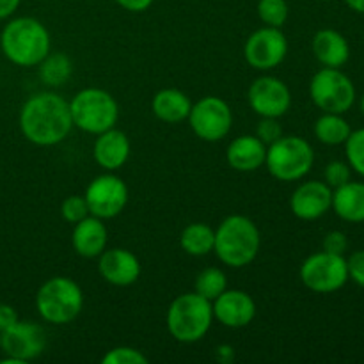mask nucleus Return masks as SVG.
I'll list each match as a JSON object with an SVG mask.
<instances>
[{
  "label": "nucleus",
  "mask_w": 364,
  "mask_h": 364,
  "mask_svg": "<svg viewBox=\"0 0 364 364\" xmlns=\"http://www.w3.org/2000/svg\"><path fill=\"white\" fill-rule=\"evenodd\" d=\"M212 323V302L196 291L176 297L167 309V331L180 343H196L203 340Z\"/></svg>",
  "instance_id": "nucleus-4"
},
{
  "label": "nucleus",
  "mask_w": 364,
  "mask_h": 364,
  "mask_svg": "<svg viewBox=\"0 0 364 364\" xmlns=\"http://www.w3.org/2000/svg\"><path fill=\"white\" fill-rule=\"evenodd\" d=\"M256 137L265 142L267 146H270L277 139L283 137V127L277 121V117H262L258 128H256Z\"/></svg>",
  "instance_id": "nucleus-33"
},
{
  "label": "nucleus",
  "mask_w": 364,
  "mask_h": 364,
  "mask_svg": "<svg viewBox=\"0 0 364 364\" xmlns=\"http://www.w3.org/2000/svg\"><path fill=\"white\" fill-rule=\"evenodd\" d=\"M213 242H215V230L205 223H192L185 226L181 231L180 244L187 255L196 256H206L213 251Z\"/></svg>",
  "instance_id": "nucleus-24"
},
{
  "label": "nucleus",
  "mask_w": 364,
  "mask_h": 364,
  "mask_svg": "<svg viewBox=\"0 0 364 364\" xmlns=\"http://www.w3.org/2000/svg\"><path fill=\"white\" fill-rule=\"evenodd\" d=\"M350 132V124L341 114L323 112V116H320L315 123L316 139L327 146L345 144Z\"/></svg>",
  "instance_id": "nucleus-25"
},
{
  "label": "nucleus",
  "mask_w": 364,
  "mask_h": 364,
  "mask_svg": "<svg viewBox=\"0 0 364 364\" xmlns=\"http://www.w3.org/2000/svg\"><path fill=\"white\" fill-rule=\"evenodd\" d=\"M21 0H0V20H6L18 9Z\"/></svg>",
  "instance_id": "nucleus-39"
},
{
  "label": "nucleus",
  "mask_w": 364,
  "mask_h": 364,
  "mask_svg": "<svg viewBox=\"0 0 364 364\" xmlns=\"http://www.w3.org/2000/svg\"><path fill=\"white\" fill-rule=\"evenodd\" d=\"M288 2L287 0H259L258 16L269 27L281 28L288 20Z\"/></svg>",
  "instance_id": "nucleus-28"
},
{
  "label": "nucleus",
  "mask_w": 364,
  "mask_h": 364,
  "mask_svg": "<svg viewBox=\"0 0 364 364\" xmlns=\"http://www.w3.org/2000/svg\"><path fill=\"white\" fill-rule=\"evenodd\" d=\"M262 245L259 230L249 217L230 215L215 230L213 252L224 265L242 269L256 259Z\"/></svg>",
  "instance_id": "nucleus-3"
},
{
  "label": "nucleus",
  "mask_w": 364,
  "mask_h": 364,
  "mask_svg": "<svg viewBox=\"0 0 364 364\" xmlns=\"http://www.w3.org/2000/svg\"><path fill=\"white\" fill-rule=\"evenodd\" d=\"M323 251L333 252V255H345L348 247V240L347 235L341 233V231H329L323 238Z\"/></svg>",
  "instance_id": "nucleus-35"
},
{
  "label": "nucleus",
  "mask_w": 364,
  "mask_h": 364,
  "mask_svg": "<svg viewBox=\"0 0 364 364\" xmlns=\"http://www.w3.org/2000/svg\"><path fill=\"white\" fill-rule=\"evenodd\" d=\"M350 174L352 171L348 162H341V160H333V162L327 164L326 171H323L326 183L331 188H338L347 183V181H350Z\"/></svg>",
  "instance_id": "nucleus-32"
},
{
  "label": "nucleus",
  "mask_w": 364,
  "mask_h": 364,
  "mask_svg": "<svg viewBox=\"0 0 364 364\" xmlns=\"http://www.w3.org/2000/svg\"><path fill=\"white\" fill-rule=\"evenodd\" d=\"M36 308L45 322L66 326L82 313L84 294L78 283L70 277H52L39 287L36 294Z\"/></svg>",
  "instance_id": "nucleus-5"
},
{
  "label": "nucleus",
  "mask_w": 364,
  "mask_h": 364,
  "mask_svg": "<svg viewBox=\"0 0 364 364\" xmlns=\"http://www.w3.org/2000/svg\"><path fill=\"white\" fill-rule=\"evenodd\" d=\"M153 114L159 117L160 121L169 124L181 123L188 117L192 109V102L183 91L174 87L160 89L151 102Z\"/></svg>",
  "instance_id": "nucleus-23"
},
{
  "label": "nucleus",
  "mask_w": 364,
  "mask_h": 364,
  "mask_svg": "<svg viewBox=\"0 0 364 364\" xmlns=\"http://www.w3.org/2000/svg\"><path fill=\"white\" fill-rule=\"evenodd\" d=\"M213 318L230 329L247 327L256 316V302L249 294L242 290H224L212 302Z\"/></svg>",
  "instance_id": "nucleus-16"
},
{
  "label": "nucleus",
  "mask_w": 364,
  "mask_h": 364,
  "mask_svg": "<svg viewBox=\"0 0 364 364\" xmlns=\"http://www.w3.org/2000/svg\"><path fill=\"white\" fill-rule=\"evenodd\" d=\"M39 66V77L45 82L46 85H52V87H59V85H64L68 80H70L71 73H73V64H71V59L64 53H52L50 52Z\"/></svg>",
  "instance_id": "nucleus-26"
},
{
  "label": "nucleus",
  "mask_w": 364,
  "mask_h": 364,
  "mask_svg": "<svg viewBox=\"0 0 364 364\" xmlns=\"http://www.w3.org/2000/svg\"><path fill=\"white\" fill-rule=\"evenodd\" d=\"M267 144L256 135H240L226 149V160L235 171L251 173L265 166Z\"/></svg>",
  "instance_id": "nucleus-20"
},
{
  "label": "nucleus",
  "mask_w": 364,
  "mask_h": 364,
  "mask_svg": "<svg viewBox=\"0 0 364 364\" xmlns=\"http://www.w3.org/2000/svg\"><path fill=\"white\" fill-rule=\"evenodd\" d=\"M187 119L196 137L206 142H219L230 134L233 112L219 96H205L199 102L192 103Z\"/></svg>",
  "instance_id": "nucleus-10"
},
{
  "label": "nucleus",
  "mask_w": 364,
  "mask_h": 364,
  "mask_svg": "<svg viewBox=\"0 0 364 364\" xmlns=\"http://www.w3.org/2000/svg\"><path fill=\"white\" fill-rule=\"evenodd\" d=\"M333 206V188L326 181H304L290 198V208L297 219L316 220Z\"/></svg>",
  "instance_id": "nucleus-15"
},
{
  "label": "nucleus",
  "mask_w": 364,
  "mask_h": 364,
  "mask_svg": "<svg viewBox=\"0 0 364 364\" xmlns=\"http://www.w3.org/2000/svg\"><path fill=\"white\" fill-rule=\"evenodd\" d=\"M60 215L70 224H77L82 219H85L89 215V208L84 196H68L63 201V205H60Z\"/></svg>",
  "instance_id": "nucleus-31"
},
{
  "label": "nucleus",
  "mask_w": 364,
  "mask_h": 364,
  "mask_svg": "<svg viewBox=\"0 0 364 364\" xmlns=\"http://www.w3.org/2000/svg\"><path fill=\"white\" fill-rule=\"evenodd\" d=\"M73 127L82 132L98 135L116 127L119 119V107L109 91L100 87H87L78 91L70 102Z\"/></svg>",
  "instance_id": "nucleus-6"
},
{
  "label": "nucleus",
  "mask_w": 364,
  "mask_h": 364,
  "mask_svg": "<svg viewBox=\"0 0 364 364\" xmlns=\"http://www.w3.org/2000/svg\"><path fill=\"white\" fill-rule=\"evenodd\" d=\"M149 359L134 347L110 348L102 358V364H148Z\"/></svg>",
  "instance_id": "nucleus-30"
},
{
  "label": "nucleus",
  "mask_w": 364,
  "mask_h": 364,
  "mask_svg": "<svg viewBox=\"0 0 364 364\" xmlns=\"http://www.w3.org/2000/svg\"><path fill=\"white\" fill-rule=\"evenodd\" d=\"M73 226L71 244H73L75 252L82 258H98L107 249V242H109V231L103 219L89 213L85 219Z\"/></svg>",
  "instance_id": "nucleus-18"
},
{
  "label": "nucleus",
  "mask_w": 364,
  "mask_h": 364,
  "mask_svg": "<svg viewBox=\"0 0 364 364\" xmlns=\"http://www.w3.org/2000/svg\"><path fill=\"white\" fill-rule=\"evenodd\" d=\"M0 46L7 59L16 66H38L50 53V34L45 25L31 16L14 18L4 27Z\"/></svg>",
  "instance_id": "nucleus-2"
},
{
  "label": "nucleus",
  "mask_w": 364,
  "mask_h": 364,
  "mask_svg": "<svg viewBox=\"0 0 364 364\" xmlns=\"http://www.w3.org/2000/svg\"><path fill=\"white\" fill-rule=\"evenodd\" d=\"M315 164V151L306 139L297 135H283L267 146L265 166L279 181L302 180Z\"/></svg>",
  "instance_id": "nucleus-7"
},
{
  "label": "nucleus",
  "mask_w": 364,
  "mask_h": 364,
  "mask_svg": "<svg viewBox=\"0 0 364 364\" xmlns=\"http://www.w3.org/2000/svg\"><path fill=\"white\" fill-rule=\"evenodd\" d=\"M301 281L315 294H334L348 281L347 259L327 251L315 252L302 262Z\"/></svg>",
  "instance_id": "nucleus-9"
},
{
  "label": "nucleus",
  "mask_w": 364,
  "mask_h": 364,
  "mask_svg": "<svg viewBox=\"0 0 364 364\" xmlns=\"http://www.w3.org/2000/svg\"><path fill=\"white\" fill-rule=\"evenodd\" d=\"M345 2H347V6L350 7L352 11L364 14V0H345Z\"/></svg>",
  "instance_id": "nucleus-40"
},
{
  "label": "nucleus",
  "mask_w": 364,
  "mask_h": 364,
  "mask_svg": "<svg viewBox=\"0 0 364 364\" xmlns=\"http://www.w3.org/2000/svg\"><path fill=\"white\" fill-rule=\"evenodd\" d=\"M116 2L130 13H142V11L151 7L153 0H116Z\"/></svg>",
  "instance_id": "nucleus-37"
},
{
  "label": "nucleus",
  "mask_w": 364,
  "mask_h": 364,
  "mask_svg": "<svg viewBox=\"0 0 364 364\" xmlns=\"http://www.w3.org/2000/svg\"><path fill=\"white\" fill-rule=\"evenodd\" d=\"M348 279L354 281L358 287L364 288V251L352 252L350 258L347 259Z\"/></svg>",
  "instance_id": "nucleus-34"
},
{
  "label": "nucleus",
  "mask_w": 364,
  "mask_h": 364,
  "mask_svg": "<svg viewBox=\"0 0 364 364\" xmlns=\"http://www.w3.org/2000/svg\"><path fill=\"white\" fill-rule=\"evenodd\" d=\"M340 219L345 223H364V183L363 181H347L333 191V206Z\"/></svg>",
  "instance_id": "nucleus-22"
},
{
  "label": "nucleus",
  "mask_w": 364,
  "mask_h": 364,
  "mask_svg": "<svg viewBox=\"0 0 364 364\" xmlns=\"http://www.w3.org/2000/svg\"><path fill=\"white\" fill-rule=\"evenodd\" d=\"M361 110H363V114H364V95H363V98H361Z\"/></svg>",
  "instance_id": "nucleus-41"
},
{
  "label": "nucleus",
  "mask_w": 364,
  "mask_h": 364,
  "mask_svg": "<svg viewBox=\"0 0 364 364\" xmlns=\"http://www.w3.org/2000/svg\"><path fill=\"white\" fill-rule=\"evenodd\" d=\"M196 294L205 297L206 301L213 302L224 290L228 288V277L217 267H208V269L201 270L196 277Z\"/></svg>",
  "instance_id": "nucleus-27"
},
{
  "label": "nucleus",
  "mask_w": 364,
  "mask_h": 364,
  "mask_svg": "<svg viewBox=\"0 0 364 364\" xmlns=\"http://www.w3.org/2000/svg\"><path fill=\"white\" fill-rule=\"evenodd\" d=\"M235 358H237V354H235V348L231 345H219L215 348V359L219 363L231 364L235 361Z\"/></svg>",
  "instance_id": "nucleus-38"
},
{
  "label": "nucleus",
  "mask_w": 364,
  "mask_h": 364,
  "mask_svg": "<svg viewBox=\"0 0 364 364\" xmlns=\"http://www.w3.org/2000/svg\"><path fill=\"white\" fill-rule=\"evenodd\" d=\"M313 53L326 68H341L350 59V45L341 32L334 28H322L313 36Z\"/></svg>",
  "instance_id": "nucleus-21"
},
{
  "label": "nucleus",
  "mask_w": 364,
  "mask_h": 364,
  "mask_svg": "<svg viewBox=\"0 0 364 364\" xmlns=\"http://www.w3.org/2000/svg\"><path fill=\"white\" fill-rule=\"evenodd\" d=\"M46 347V336L41 326L34 322L18 320L14 326L2 333V348L6 355L16 359L21 364L39 358Z\"/></svg>",
  "instance_id": "nucleus-14"
},
{
  "label": "nucleus",
  "mask_w": 364,
  "mask_h": 364,
  "mask_svg": "<svg viewBox=\"0 0 364 364\" xmlns=\"http://www.w3.org/2000/svg\"><path fill=\"white\" fill-rule=\"evenodd\" d=\"M326 2H329V0H326Z\"/></svg>",
  "instance_id": "nucleus-43"
},
{
  "label": "nucleus",
  "mask_w": 364,
  "mask_h": 364,
  "mask_svg": "<svg viewBox=\"0 0 364 364\" xmlns=\"http://www.w3.org/2000/svg\"><path fill=\"white\" fill-rule=\"evenodd\" d=\"M247 100L258 116L279 119L290 110L291 92L283 80L267 75L252 82L247 91Z\"/></svg>",
  "instance_id": "nucleus-13"
},
{
  "label": "nucleus",
  "mask_w": 364,
  "mask_h": 364,
  "mask_svg": "<svg viewBox=\"0 0 364 364\" xmlns=\"http://www.w3.org/2000/svg\"><path fill=\"white\" fill-rule=\"evenodd\" d=\"M84 198L91 215L103 220L114 219L127 206L128 187L116 174H102L87 185Z\"/></svg>",
  "instance_id": "nucleus-11"
},
{
  "label": "nucleus",
  "mask_w": 364,
  "mask_h": 364,
  "mask_svg": "<svg viewBox=\"0 0 364 364\" xmlns=\"http://www.w3.org/2000/svg\"><path fill=\"white\" fill-rule=\"evenodd\" d=\"M16 322H18L16 309L9 304H0V333L7 331Z\"/></svg>",
  "instance_id": "nucleus-36"
},
{
  "label": "nucleus",
  "mask_w": 364,
  "mask_h": 364,
  "mask_svg": "<svg viewBox=\"0 0 364 364\" xmlns=\"http://www.w3.org/2000/svg\"><path fill=\"white\" fill-rule=\"evenodd\" d=\"M309 96L322 112L345 114L355 102V87L340 68L316 71L309 82Z\"/></svg>",
  "instance_id": "nucleus-8"
},
{
  "label": "nucleus",
  "mask_w": 364,
  "mask_h": 364,
  "mask_svg": "<svg viewBox=\"0 0 364 364\" xmlns=\"http://www.w3.org/2000/svg\"><path fill=\"white\" fill-rule=\"evenodd\" d=\"M0 345H2V333H0Z\"/></svg>",
  "instance_id": "nucleus-42"
},
{
  "label": "nucleus",
  "mask_w": 364,
  "mask_h": 364,
  "mask_svg": "<svg viewBox=\"0 0 364 364\" xmlns=\"http://www.w3.org/2000/svg\"><path fill=\"white\" fill-rule=\"evenodd\" d=\"M288 53V39L277 27L258 28L244 45V57L249 66L259 71H269L279 66Z\"/></svg>",
  "instance_id": "nucleus-12"
},
{
  "label": "nucleus",
  "mask_w": 364,
  "mask_h": 364,
  "mask_svg": "<svg viewBox=\"0 0 364 364\" xmlns=\"http://www.w3.org/2000/svg\"><path fill=\"white\" fill-rule=\"evenodd\" d=\"M98 258L100 276L114 287H130L141 277V262L128 249H105Z\"/></svg>",
  "instance_id": "nucleus-17"
},
{
  "label": "nucleus",
  "mask_w": 364,
  "mask_h": 364,
  "mask_svg": "<svg viewBox=\"0 0 364 364\" xmlns=\"http://www.w3.org/2000/svg\"><path fill=\"white\" fill-rule=\"evenodd\" d=\"M73 128L70 103L53 92H38L20 110V130L36 146H55Z\"/></svg>",
  "instance_id": "nucleus-1"
},
{
  "label": "nucleus",
  "mask_w": 364,
  "mask_h": 364,
  "mask_svg": "<svg viewBox=\"0 0 364 364\" xmlns=\"http://www.w3.org/2000/svg\"><path fill=\"white\" fill-rule=\"evenodd\" d=\"M92 155L100 167L112 173L127 164L128 156H130V141L124 132L114 127L96 135Z\"/></svg>",
  "instance_id": "nucleus-19"
},
{
  "label": "nucleus",
  "mask_w": 364,
  "mask_h": 364,
  "mask_svg": "<svg viewBox=\"0 0 364 364\" xmlns=\"http://www.w3.org/2000/svg\"><path fill=\"white\" fill-rule=\"evenodd\" d=\"M345 153H347V162L350 169L364 176V128L350 132L345 141Z\"/></svg>",
  "instance_id": "nucleus-29"
}]
</instances>
